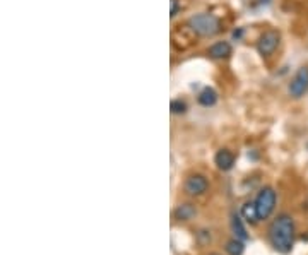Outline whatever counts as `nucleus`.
<instances>
[{"instance_id":"2eb2a0df","label":"nucleus","mask_w":308,"mask_h":255,"mask_svg":"<svg viewBox=\"0 0 308 255\" xmlns=\"http://www.w3.org/2000/svg\"><path fill=\"white\" fill-rule=\"evenodd\" d=\"M178 12V2L177 0H171V17H175Z\"/></svg>"},{"instance_id":"9b49d317","label":"nucleus","mask_w":308,"mask_h":255,"mask_svg":"<svg viewBox=\"0 0 308 255\" xmlns=\"http://www.w3.org/2000/svg\"><path fill=\"white\" fill-rule=\"evenodd\" d=\"M242 216L247 219V221L250 223V225H255L257 221H261V218H259V211H257V206H255V202H245V204L242 206Z\"/></svg>"},{"instance_id":"423d86ee","label":"nucleus","mask_w":308,"mask_h":255,"mask_svg":"<svg viewBox=\"0 0 308 255\" xmlns=\"http://www.w3.org/2000/svg\"><path fill=\"white\" fill-rule=\"evenodd\" d=\"M207 187H209V182L204 175H190L185 180L183 189L189 195H202L207 190Z\"/></svg>"},{"instance_id":"6e6552de","label":"nucleus","mask_w":308,"mask_h":255,"mask_svg":"<svg viewBox=\"0 0 308 255\" xmlns=\"http://www.w3.org/2000/svg\"><path fill=\"white\" fill-rule=\"evenodd\" d=\"M231 231L235 233V238H240V240H249V233H247V228L243 226V221L240 218V214L233 213L231 214Z\"/></svg>"},{"instance_id":"7ed1b4c3","label":"nucleus","mask_w":308,"mask_h":255,"mask_svg":"<svg viewBox=\"0 0 308 255\" xmlns=\"http://www.w3.org/2000/svg\"><path fill=\"white\" fill-rule=\"evenodd\" d=\"M276 192L274 189L271 187H264V189L259 192L257 199H255V206H257V211H259V218L261 219H267L273 214L274 207H276Z\"/></svg>"},{"instance_id":"f257e3e1","label":"nucleus","mask_w":308,"mask_h":255,"mask_svg":"<svg viewBox=\"0 0 308 255\" xmlns=\"http://www.w3.org/2000/svg\"><path fill=\"white\" fill-rule=\"evenodd\" d=\"M295 221L290 214H279L269 226V240L281 254H290L295 243Z\"/></svg>"},{"instance_id":"39448f33","label":"nucleus","mask_w":308,"mask_h":255,"mask_svg":"<svg viewBox=\"0 0 308 255\" xmlns=\"http://www.w3.org/2000/svg\"><path fill=\"white\" fill-rule=\"evenodd\" d=\"M308 91V67H302L295 74L293 81L290 84V94L293 98H302Z\"/></svg>"},{"instance_id":"1a4fd4ad","label":"nucleus","mask_w":308,"mask_h":255,"mask_svg":"<svg viewBox=\"0 0 308 255\" xmlns=\"http://www.w3.org/2000/svg\"><path fill=\"white\" fill-rule=\"evenodd\" d=\"M209 55L213 58H226L231 55V46L226 41H218L209 48Z\"/></svg>"},{"instance_id":"f8f14e48","label":"nucleus","mask_w":308,"mask_h":255,"mask_svg":"<svg viewBox=\"0 0 308 255\" xmlns=\"http://www.w3.org/2000/svg\"><path fill=\"white\" fill-rule=\"evenodd\" d=\"M216 101H218V93H216L213 87H204L201 94H199V103L202 106H213L216 105Z\"/></svg>"},{"instance_id":"f03ea898","label":"nucleus","mask_w":308,"mask_h":255,"mask_svg":"<svg viewBox=\"0 0 308 255\" xmlns=\"http://www.w3.org/2000/svg\"><path fill=\"white\" fill-rule=\"evenodd\" d=\"M187 26H189L192 33L199 34V36H214V34H218L221 31V24H219L218 19L213 14L206 12L192 15Z\"/></svg>"},{"instance_id":"dca6fc26","label":"nucleus","mask_w":308,"mask_h":255,"mask_svg":"<svg viewBox=\"0 0 308 255\" xmlns=\"http://www.w3.org/2000/svg\"><path fill=\"white\" fill-rule=\"evenodd\" d=\"M211 255H218V254H211Z\"/></svg>"},{"instance_id":"9d476101","label":"nucleus","mask_w":308,"mask_h":255,"mask_svg":"<svg viewBox=\"0 0 308 255\" xmlns=\"http://www.w3.org/2000/svg\"><path fill=\"white\" fill-rule=\"evenodd\" d=\"M195 207L192 204H180L177 209H175L173 216L175 219H178V221H190L192 218L195 216Z\"/></svg>"},{"instance_id":"ddd939ff","label":"nucleus","mask_w":308,"mask_h":255,"mask_svg":"<svg viewBox=\"0 0 308 255\" xmlns=\"http://www.w3.org/2000/svg\"><path fill=\"white\" fill-rule=\"evenodd\" d=\"M225 250L228 252V255H242L243 250H245V245H243V240H240V238H231V240L226 242Z\"/></svg>"},{"instance_id":"0eeeda50","label":"nucleus","mask_w":308,"mask_h":255,"mask_svg":"<svg viewBox=\"0 0 308 255\" xmlns=\"http://www.w3.org/2000/svg\"><path fill=\"white\" fill-rule=\"evenodd\" d=\"M214 161H216V165H218L219 170L228 171V170L233 168V165H235V154L228 149H219L214 156Z\"/></svg>"},{"instance_id":"4468645a","label":"nucleus","mask_w":308,"mask_h":255,"mask_svg":"<svg viewBox=\"0 0 308 255\" xmlns=\"http://www.w3.org/2000/svg\"><path fill=\"white\" fill-rule=\"evenodd\" d=\"M170 110L173 111V113H185L187 110V103L182 101V99H173L170 105Z\"/></svg>"},{"instance_id":"f3484780","label":"nucleus","mask_w":308,"mask_h":255,"mask_svg":"<svg viewBox=\"0 0 308 255\" xmlns=\"http://www.w3.org/2000/svg\"><path fill=\"white\" fill-rule=\"evenodd\" d=\"M264 2H266V0H264Z\"/></svg>"},{"instance_id":"20e7f679","label":"nucleus","mask_w":308,"mask_h":255,"mask_svg":"<svg viewBox=\"0 0 308 255\" xmlns=\"http://www.w3.org/2000/svg\"><path fill=\"white\" fill-rule=\"evenodd\" d=\"M279 39H281V34H279V31H276V29L266 31V33H264L262 36L259 38V41H257L259 53L264 55V57H269V55H273L274 51H276V48H278V45H279Z\"/></svg>"}]
</instances>
